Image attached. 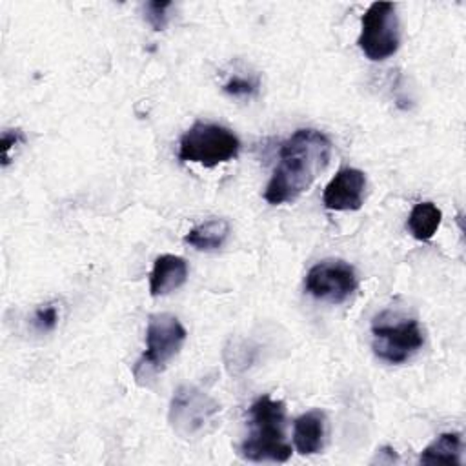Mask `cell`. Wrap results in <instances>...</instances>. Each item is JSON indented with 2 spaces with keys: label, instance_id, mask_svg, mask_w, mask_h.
Segmentation results:
<instances>
[{
  "label": "cell",
  "instance_id": "obj_1",
  "mask_svg": "<svg viewBox=\"0 0 466 466\" xmlns=\"http://www.w3.org/2000/svg\"><path fill=\"white\" fill-rule=\"evenodd\" d=\"M331 158L329 138L311 127L297 129L279 149V162L264 189L266 202L277 206L293 202L328 167Z\"/></svg>",
  "mask_w": 466,
  "mask_h": 466
},
{
  "label": "cell",
  "instance_id": "obj_2",
  "mask_svg": "<svg viewBox=\"0 0 466 466\" xmlns=\"http://www.w3.org/2000/svg\"><path fill=\"white\" fill-rule=\"evenodd\" d=\"M286 408L269 395L257 397L249 406V435L240 442V455L251 462H286L291 446L284 439Z\"/></svg>",
  "mask_w": 466,
  "mask_h": 466
},
{
  "label": "cell",
  "instance_id": "obj_3",
  "mask_svg": "<svg viewBox=\"0 0 466 466\" xmlns=\"http://www.w3.org/2000/svg\"><path fill=\"white\" fill-rule=\"evenodd\" d=\"M186 328L178 317L171 313H153L146 329V350L133 366V375L140 386L147 379L160 373L182 350L186 342Z\"/></svg>",
  "mask_w": 466,
  "mask_h": 466
},
{
  "label": "cell",
  "instance_id": "obj_4",
  "mask_svg": "<svg viewBox=\"0 0 466 466\" xmlns=\"http://www.w3.org/2000/svg\"><path fill=\"white\" fill-rule=\"evenodd\" d=\"M220 404L197 386H178L169 402L167 420L182 439H198L217 428Z\"/></svg>",
  "mask_w": 466,
  "mask_h": 466
},
{
  "label": "cell",
  "instance_id": "obj_5",
  "mask_svg": "<svg viewBox=\"0 0 466 466\" xmlns=\"http://www.w3.org/2000/svg\"><path fill=\"white\" fill-rule=\"evenodd\" d=\"M238 151V137L231 129L213 122H195L178 140V158L204 167L229 162Z\"/></svg>",
  "mask_w": 466,
  "mask_h": 466
},
{
  "label": "cell",
  "instance_id": "obj_6",
  "mask_svg": "<svg viewBox=\"0 0 466 466\" xmlns=\"http://www.w3.org/2000/svg\"><path fill=\"white\" fill-rule=\"evenodd\" d=\"M357 46L373 62L393 56L400 46L397 7L391 2H373L360 18Z\"/></svg>",
  "mask_w": 466,
  "mask_h": 466
},
{
  "label": "cell",
  "instance_id": "obj_7",
  "mask_svg": "<svg viewBox=\"0 0 466 466\" xmlns=\"http://www.w3.org/2000/svg\"><path fill=\"white\" fill-rule=\"evenodd\" d=\"M424 344V333L415 319L375 317L371 324L373 353L390 364H402L411 359Z\"/></svg>",
  "mask_w": 466,
  "mask_h": 466
},
{
  "label": "cell",
  "instance_id": "obj_8",
  "mask_svg": "<svg viewBox=\"0 0 466 466\" xmlns=\"http://www.w3.org/2000/svg\"><path fill=\"white\" fill-rule=\"evenodd\" d=\"M304 289L317 300L340 304L357 289V275L351 264L340 258H326L309 268Z\"/></svg>",
  "mask_w": 466,
  "mask_h": 466
},
{
  "label": "cell",
  "instance_id": "obj_9",
  "mask_svg": "<svg viewBox=\"0 0 466 466\" xmlns=\"http://www.w3.org/2000/svg\"><path fill=\"white\" fill-rule=\"evenodd\" d=\"M366 175L355 167L340 169L324 187L322 204L331 211H357L364 204Z\"/></svg>",
  "mask_w": 466,
  "mask_h": 466
},
{
  "label": "cell",
  "instance_id": "obj_10",
  "mask_svg": "<svg viewBox=\"0 0 466 466\" xmlns=\"http://www.w3.org/2000/svg\"><path fill=\"white\" fill-rule=\"evenodd\" d=\"M187 280V262L171 253H164L155 258L149 273V293L153 297H164L184 286Z\"/></svg>",
  "mask_w": 466,
  "mask_h": 466
},
{
  "label": "cell",
  "instance_id": "obj_11",
  "mask_svg": "<svg viewBox=\"0 0 466 466\" xmlns=\"http://www.w3.org/2000/svg\"><path fill=\"white\" fill-rule=\"evenodd\" d=\"M326 417L320 410H309L293 422V444L300 455H313L322 450Z\"/></svg>",
  "mask_w": 466,
  "mask_h": 466
},
{
  "label": "cell",
  "instance_id": "obj_12",
  "mask_svg": "<svg viewBox=\"0 0 466 466\" xmlns=\"http://www.w3.org/2000/svg\"><path fill=\"white\" fill-rule=\"evenodd\" d=\"M231 233V226L226 218H209L191 228L184 237V242L198 251L220 249Z\"/></svg>",
  "mask_w": 466,
  "mask_h": 466
},
{
  "label": "cell",
  "instance_id": "obj_13",
  "mask_svg": "<svg viewBox=\"0 0 466 466\" xmlns=\"http://www.w3.org/2000/svg\"><path fill=\"white\" fill-rule=\"evenodd\" d=\"M461 450L462 441L455 431L441 433L435 441H431L420 453L419 462L422 464H461Z\"/></svg>",
  "mask_w": 466,
  "mask_h": 466
},
{
  "label": "cell",
  "instance_id": "obj_14",
  "mask_svg": "<svg viewBox=\"0 0 466 466\" xmlns=\"http://www.w3.org/2000/svg\"><path fill=\"white\" fill-rule=\"evenodd\" d=\"M441 220H442V211L433 202H419L410 211L406 226L413 238L426 242L437 233Z\"/></svg>",
  "mask_w": 466,
  "mask_h": 466
},
{
  "label": "cell",
  "instance_id": "obj_15",
  "mask_svg": "<svg viewBox=\"0 0 466 466\" xmlns=\"http://www.w3.org/2000/svg\"><path fill=\"white\" fill-rule=\"evenodd\" d=\"M224 93L229 95V96H235V98H249L257 93L258 89V82L257 80H251V78H246V76H231L226 84H224Z\"/></svg>",
  "mask_w": 466,
  "mask_h": 466
},
{
  "label": "cell",
  "instance_id": "obj_16",
  "mask_svg": "<svg viewBox=\"0 0 466 466\" xmlns=\"http://www.w3.org/2000/svg\"><path fill=\"white\" fill-rule=\"evenodd\" d=\"M173 7L171 2H158V0H153V2H147L146 4V18L147 22L151 24V27L155 31H162L166 25H167V9Z\"/></svg>",
  "mask_w": 466,
  "mask_h": 466
},
{
  "label": "cell",
  "instance_id": "obj_17",
  "mask_svg": "<svg viewBox=\"0 0 466 466\" xmlns=\"http://www.w3.org/2000/svg\"><path fill=\"white\" fill-rule=\"evenodd\" d=\"M33 324L38 331L46 333V331H53L58 324V308L55 304H46V306H40L36 311H35V317H33Z\"/></svg>",
  "mask_w": 466,
  "mask_h": 466
},
{
  "label": "cell",
  "instance_id": "obj_18",
  "mask_svg": "<svg viewBox=\"0 0 466 466\" xmlns=\"http://www.w3.org/2000/svg\"><path fill=\"white\" fill-rule=\"evenodd\" d=\"M24 140L25 137L20 129H7L2 133V166L4 167L9 164V149Z\"/></svg>",
  "mask_w": 466,
  "mask_h": 466
}]
</instances>
